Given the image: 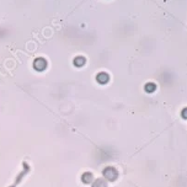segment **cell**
Returning <instances> with one entry per match:
<instances>
[{
  "instance_id": "obj_3",
  "label": "cell",
  "mask_w": 187,
  "mask_h": 187,
  "mask_svg": "<svg viewBox=\"0 0 187 187\" xmlns=\"http://www.w3.org/2000/svg\"><path fill=\"white\" fill-rule=\"evenodd\" d=\"M96 80H97L99 84H106L109 80V76L106 73H99L97 76H96Z\"/></svg>"
},
{
  "instance_id": "obj_4",
  "label": "cell",
  "mask_w": 187,
  "mask_h": 187,
  "mask_svg": "<svg viewBox=\"0 0 187 187\" xmlns=\"http://www.w3.org/2000/svg\"><path fill=\"white\" fill-rule=\"evenodd\" d=\"M85 58L84 57H76L75 59H74V64H75V67H82V65H85Z\"/></svg>"
},
{
  "instance_id": "obj_6",
  "label": "cell",
  "mask_w": 187,
  "mask_h": 187,
  "mask_svg": "<svg viewBox=\"0 0 187 187\" xmlns=\"http://www.w3.org/2000/svg\"><path fill=\"white\" fill-rule=\"evenodd\" d=\"M145 91L146 92H154L155 91V89H156V85L154 82H148V84H145Z\"/></svg>"
},
{
  "instance_id": "obj_1",
  "label": "cell",
  "mask_w": 187,
  "mask_h": 187,
  "mask_svg": "<svg viewBox=\"0 0 187 187\" xmlns=\"http://www.w3.org/2000/svg\"><path fill=\"white\" fill-rule=\"evenodd\" d=\"M104 176L108 180V181H114V180L118 177V172H117V170H116L114 167L108 166L104 170Z\"/></svg>"
},
{
  "instance_id": "obj_2",
  "label": "cell",
  "mask_w": 187,
  "mask_h": 187,
  "mask_svg": "<svg viewBox=\"0 0 187 187\" xmlns=\"http://www.w3.org/2000/svg\"><path fill=\"white\" fill-rule=\"evenodd\" d=\"M46 67H47V62H46V59H43V58H37V59L33 62V68L36 70H38V72L44 70Z\"/></svg>"
},
{
  "instance_id": "obj_5",
  "label": "cell",
  "mask_w": 187,
  "mask_h": 187,
  "mask_svg": "<svg viewBox=\"0 0 187 187\" xmlns=\"http://www.w3.org/2000/svg\"><path fill=\"white\" fill-rule=\"evenodd\" d=\"M81 180H82V182H85V183H90V182L92 181V173H90V172H85V173L82 175Z\"/></svg>"
},
{
  "instance_id": "obj_7",
  "label": "cell",
  "mask_w": 187,
  "mask_h": 187,
  "mask_svg": "<svg viewBox=\"0 0 187 187\" xmlns=\"http://www.w3.org/2000/svg\"><path fill=\"white\" fill-rule=\"evenodd\" d=\"M92 187H107V183L102 178H99L92 183Z\"/></svg>"
}]
</instances>
